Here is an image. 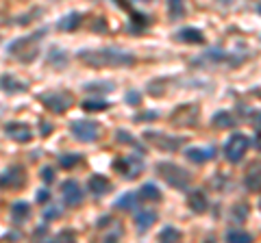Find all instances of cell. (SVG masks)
<instances>
[{"instance_id":"obj_1","label":"cell","mask_w":261,"mask_h":243,"mask_svg":"<svg viewBox=\"0 0 261 243\" xmlns=\"http://www.w3.org/2000/svg\"><path fill=\"white\" fill-rule=\"evenodd\" d=\"M79 59L87 63L90 68H122V65H133L135 57L130 52L116 50V48H103V50H83L79 52Z\"/></svg>"},{"instance_id":"obj_2","label":"cell","mask_w":261,"mask_h":243,"mask_svg":"<svg viewBox=\"0 0 261 243\" xmlns=\"http://www.w3.org/2000/svg\"><path fill=\"white\" fill-rule=\"evenodd\" d=\"M46 31H37V33H33V35H28L26 39H17L13 41V44L9 46V52L13 55L15 59H20V61H26V63H31L35 57H37V44H39V39H41V35H44Z\"/></svg>"},{"instance_id":"obj_3","label":"cell","mask_w":261,"mask_h":243,"mask_svg":"<svg viewBox=\"0 0 261 243\" xmlns=\"http://www.w3.org/2000/svg\"><path fill=\"white\" fill-rule=\"evenodd\" d=\"M157 171H159V176H161V178L174 189H187L189 180H192V176H189L183 167L174 165V163H159Z\"/></svg>"},{"instance_id":"obj_4","label":"cell","mask_w":261,"mask_h":243,"mask_svg":"<svg viewBox=\"0 0 261 243\" xmlns=\"http://www.w3.org/2000/svg\"><path fill=\"white\" fill-rule=\"evenodd\" d=\"M248 146H251V139L242 133H235L233 137L227 141V146H224V154H227V159L231 163H240L242 159H244Z\"/></svg>"},{"instance_id":"obj_5","label":"cell","mask_w":261,"mask_h":243,"mask_svg":"<svg viewBox=\"0 0 261 243\" xmlns=\"http://www.w3.org/2000/svg\"><path fill=\"white\" fill-rule=\"evenodd\" d=\"M52 113H65V111L72 106V93L68 91H52V93H46V96L39 98Z\"/></svg>"},{"instance_id":"obj_6","label":"cell","mask_w":261,"mask_h":243,"mask_svg":"<svg viewBox=\"0 0 261 243\" xmlns=\"http://www.w3.org/2000/svg\"><path fill=\"white\" fill-rule=\"evenodd\" d=\"M144 137L150 141L155 148H159V150H168V152H174L179 150L183 139L181 137H170V135H163V133H157V130H146Z\"/></svg>"},{"instance_id":"obj_7","label":"cell","mask_w":261,"mask_h":243,"mask_svg":"<svg viewBox=\"0 0 261 243\" xmlns=\"http://www.w3.org/2000/svg\"><path fill=\"white\" fill-rule=\"evenodd\" d=\"M114 169H118L124 178H137L144 169V163H141L139 157H122L114 163Z\"/></svg>"},{"instance_id":"obj_8","label":"cell","mask_w":261,"mask_h":243,"mask_svg":"<svg viewBox=\"0 0 261 243\" xmlns=\"http://www.w3.org/2000/svg\"><path fill=\"white\" fill-rule=\"evenodd\" d=\"M70 130H72L74 137H79L81 141H94L100 135V128L96 122H90V120H79V122H72L70 124Z\"/></svg>"},{"instance_id":"obj_9","label":"cell","mask_w":261,"mask_h":243,"mask_svg":"<svg viewBox=\"0 0 261 243\" xmlns=\"http://www.w3.org/2000/svg\"><path fill=\"white\" fill-rule=\"evenodd\" d=\"M24 180H26V176L20 165H13V167L4 169L2 174H0V187L2 189H20L24 185Z\"/></svg>"},{"instance_id":"obj_10","label":"cell","mask_w":261,"mask_h":243,"mask_svg":"<svg viewBox=\"0 0 261 243\" xmlns=\"http://www.w3.org/2000/svg\"><path fill=\"white\" fill-rule=\"evenodd\" d=\"M61 195H63V202L68 206H79L83 202V191H81L79 182H74V180H65L63 182Z\"/></svg>"},{"instance_id":"obj_11","label":"cell","mask_w":261,"mask_h":243,"mask_svg":"<svg viewBox=\"0 0 261 243\" xmlns=\"http://www.w3.org/2000/svg\"><path fill=\"white\" fill-rule=\"evenodd\" d=\"M4 133H7L13 141H20V144L31 141V137H33L31 128H28L26 124H22V122H9L7 126H4Z\"/></svg>"},{"instance_id":"obj_12","label":"cell","mask_w":261,"mask_h":243,"mask_svg":"<svg viewBox=\"0 0 261 243\" xmlns=\"http://www.w3.org/2000/svg\"><path fill=\"white\" fill-rule=\"evenodd\" d=\"M155 222H157V213L155 211L148 209V211H137V213H135V226H137L139 233L148 230Z\"/></svg>"},{"instance_id":"obj_13","label":"cell","mask_w":261,"mask_h":243,"mask_svg":"<svg viewBox=\"0 0 261 243\" xmlns=\"http://www.w3.org/2000/svg\"><path fill=\"white\" fill-rule=\"evenodd\" d=\"M187 206L194 213H203L207 209V195L200 191V189H196V191H192L187 195Z\"/></svg>"},{"instance_id":"obj_14","label":"cell","mask_w":261,"mask_h":243,"mask_svg":"<svg viewBox=\"0 0 261 243\" xmlns=\"http://www.w3.org/2000/svg\"><path fill=\"white\" fill-rule=\"evenodd\" d=\"M90 191L94 195H105V193L111 191V182L107 180L105 176L96 174V176H92V178H90Z\"/></svg>"},{"instance_id":"obj_15","label":"cell","mask_w":261,"mask_h":243,"mask_svg":"<svg viewBox=\"0 0 261 243\" xmlns=\"http://www.w3.org/2000/svg\"><path fill=\"white\" fill-rule=\"evenodd\" d=\"M176 37L181 41H185V44H203L205 41V35L198 28H183V31L176 33Z\"/></svg>"},{"instance_id":"obj_16","label":"cell","mask_w":261,"mask_h":243,"mask_svg":"<svg viewBox=\"0 0 261 243\" xmlns=\"http://www.w3.org/2000/svg\"><path fill=\"white\" fill-rule=\"evenodd\" d=\"M246 187L251 191H261V163H257L255 167L248 169L246 174Z\"/></svg>"},{"instance_id":"obj_17","label":"cell","mask_w":261,"mask_h":243,"mask_svg":"<svg viewBox=\"0 0 261 243\" xmlns=\"http://www.w3.org/2000/svg\"><path fill=\"white\" fill-rule=\"evenodd\" d=\"M137 195L141 200H148V202H159V200H161V191H159L152 182H146V185L137 191Z\"/></svg>"},{"instance_id":"obj_18","label":"cell","mask_w":261,"mask_h":243,"mask_svg":"<svg viewBox=\"0 0 261 243\" xmlns=\"http://www.w3.org/2000/svg\"><path fill=\"white\" fill-rule=\"evenodd\" d=\"M185 157H187L192 163H205V161H209V159L213 157V150H203V148H189V150L185 152Z\"/></svg>"},{"instance_id":"obj_19","label":"cell","mask_w":261,"mask_h":243,"mask_svg":"<svg viewBox=\"0 0 261 243\" xmlns=\"http://www.w3.org/2000/svg\"><path fill=\"white\" fill-rule=\"evenodd\" d=\"M28 215H31V213H28V204L26 202H15L13 206H11V217H13L15 224L28 219Z\"/></svg>"},{"instance_id":"obj_20","label":"cell","mask_w":261,"mask_h":243,"mask_svg":"<svg viewBox=\"0 0 261 243\" xmlns=\"http://www.w3.org/2000/svg\"><path fill=\"white\" fill-rule=\"evenodd\" d=\"M81 24V15L79 13H68L63 20H59V31H74Z\"/></svg>"},{"instance_id":"obj_21","label":"cell","mask_w":261,"mask_h":243,"mask_svg":"<svg viewBox=\"0 0 261 243\" xmlns=\"http://www.w3.org/2000/svg\"><path fill=\"white\" fill-rule=\"evenodd\" d=\"M137 200H139V195L130 191V193H124L122 198H118L116 206H118V209H127V211H130V209H135V204H137Z\"/></svg>"},{"instance_id":"obj_22","label":"cell","mask_w":261,"mask_h":243,"mask_svg":"<svg viewBox=\"0 0 261 243\" xmlns=\"http://www.w3.org/2000/svg\"><path fill=\"white\" fill-rule=\"evenodd\" d=\"M0 85H2V89H7V91H24L26 89L24 82L15 81L13 76H2V79H0Z\"/></svg>"},{"instance_id":"obj_23","label":"cell","mask_w":261,"mask_h":243,"mask_svg":"<svg viewBox=\"0 0 261 243\" xmlns=\"http://www.w3.org/2000/svg\"><path fill=\"white\" fill-rule=\"evenodd\" d=\"M159 241L161 243H181V233L172 226H165V230L159 235Z\"/></svg>"},{"instance_id":"obj_24","label":"cell","mask_w":261,"mask_h":243,"mask_svg":"<svg viewBox=\"0 0 261 243\" xmlns=\"http://www.w3.org/2000/svg\"><path fill=\"white\" fill-rule=\"evenodd\" d=\"M227 243H253V237L244 230H231L227 235Z\"/></svg>"},{"instance_id":"obj_25","label":"cell","mask_w":261,"mask_h":243,"mask_svg":"<svg viewBox=\"0 0 261 243\" xmlns=\"http://www.w3.org/2000/svg\"><path fill=\"white\" fill-rule=\"evenodd\" d=\"M213 124L216 126H220V128H229V126H233V115L227 113V111H218L216 115H213Z\"/></svg>"},{"instance_id":"obj_26","label":"cell","mask_w":261,"mask_h":243,"mask_svg":"<svg viewBox=\"0 0 261 243\" xmlns=\"http://www.w3.org/2000/svg\"><path fill=\"white\" fill-rule=\"evenodd\" d=\"M83 109L85 111H105V109H109V102H105V100H85V102H83Z\"/></svg>"},{"instance_id":"obj_27","label":"cell","mask_w":261,"mask_h":243,"mask_svg":"<svg viewBox=\"0 0 261 243\" xmlns=\"http://www.w3.org/2000/svg\"><path fill=\"white\" fill-rule=\"evenodd\" d=\"M79 161H81V154H63V157L59 159V163H61L63 169L74 167V165H79Z\"/></svg>"},{"instance_id":"obj_28","label":"cell","mask_w":261,"mask_h":243,"mask_svg":"<svg viewBox=\"0 0 261 243\" xmlns=\"http://www.w3.org/2000/svg\"><path fill=\"white\" fill-rule=\"evenodd\" d=\"M85 91H114V85L111 82H90V85H85Z\"/></svg>"},{"instance_id":"obj_29","label":"cell","mask_w":261,"mask_h":243,"mask_svg":"<svg viewBox=\"0 0 261 243\" xmlns=\"http://www.w3.org/2000/svg\"><path fill=\"white\" fill-rule=\"evenodd\" d=\"M118 139H120V141H122V144H129V146H135V148H139V150H141V146L137 144V139H135V137H133V135H129V133H127V130H118Z\"/></svg>"},{"instance_id":"obj_30","label":"cell","mask_w":261,"mask_h":243,"mask_svg":"<svg viewBox=\"0 0 261 243\" xmlns=\"http://www.w3.org/2000/svg\"><path fill=\"white\" fill-rule=\"evenodd\" d=\"M170 15H172V20H176L179 15H185V7L179 2H170Z\"/></svg>"},{"instance_id":"obj_31","label":"cell","mask_w":261,"mask_h":243,"mask_svg":"<svg viewBox=\"0 0 261 243\" xmlns=\"http://www.w3.org/2000/svg\"><path fill=\"white\" fill-rule=\"evenodd\" d=\"M41 180H44V182H52V180H55V171H52L50 167H44V169H41Z\"/></svg>"},{"instance_id":"obj_32","label":"cell","mask_w":261,"mask_h":243,"mask_svg":"<svg viewBox=\"0 0 261 243\" xmlns=\"http://www.w3.org/2000/svg\"><path fill=\"white\" fill-rule=\"evenodd\" d=\"M139 100H141V96H139L137 91H129L127 93V102L129 104H139Z\"/></svg>"},{"instance_id":"obj_33","label":"cell","mask_w":261,"mask_h":243,"mask_svg":"<svg viewBox=\"0 0 261 243\" xmlns=\"http://www.w3.org/2000/svg\"><path fill=\"white\" fill-rule=\"evenodd\" d=\"M59 215H61V213H59V206H50V209L44 213L46 219H55V217H59Z\"/></svg>"},{"instance_id":"obj_34","label":"cell","mask_w":261,"mask_h":243,"mask_svg":"<svg viewBox=\"0 0 261 243\" xmlns=\"http://www.w3.org/2000/svg\"><path fill=\"white\" fill-rule=\"evenodd\" d=\"M48 198H50V193L46 191V189H39V191H37V200H39V202H46Z\"/></svg>"},{"instance_id":"obj_35","label":"cell","mask_w":261,"mask_h":243,"mask_svg":"<svg viewBox=\"0 0 261 243\" xmlns=\"http://www.w3.org/2000/svg\"><path fill=\"white\" fill-rule=\"evenodd\" d=\"M155 117H157V113H152V111H150V113H141V115H137V117H135V120H155Z\"/></svg>"},{"instance_id":"obj_36","label":"cell","mask_w":261,"mask_h":243,"mask_svg":"<svg viewBox=\"0 0 261 243\" xmlns=\"http://www.w3.org/2000/svg\"><path fill=\"white\" fill-rule=\"evenodd\" d=\"M39 128H41V135H50V130H52L48 122H41V126H39Z\"/></svg>"},{"instance_id":"obj_37","label":"cell","mask_w":261,"mask_h":243,"mask_svg":"<svg viewBox=\"0 0 261 243\" xmlns=\"http://www.w3.org/2000/svg\"><path fill=\"white\" fill-rule=\"evenodd\" d=\"M253 124H255V126H259V128H261V113L253 115Z\"/></svg>"},{"instance_id":"obj_38","label":"cell","mask_w":261,"mask_h":243,"mask_svg":"<svg viewBox=\"0 0 261 243\" xmlns=\"http://www.w3.org/2000/svg\"><path fill=\"white\" fill-rule=\"evenodd\" d=\"M255 148H257V150H261V133L257 135V137H255Z\"/></svg>"},{"instance_id":"obj_39","label":"cell","mask_w":261,"mask_h":243,"mask_svg":"<svg viewBox=\"0 0 261 243\" xmlns=\"http://www.w3.org/2000/svg\"><path fill=\"white\" fill-rule=\"evenodd\" d=\"M259 11H261V4H259Z\"/></svg>"},{"instance_id":"obj_40","label":"cell","mask_w":261,"mask_h":243,"mask_svg":"<svg viewBox=\"0 0 261 243\" xmlns=\"http://www.w3.org/2000/svg\"><path fill=\"white\" fill-rule=\"evenodd\" d=\"M105 243H111V241H105Z\"/></svg>"}]
</instances>
